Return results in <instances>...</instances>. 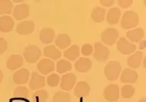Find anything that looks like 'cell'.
I'll return each mask as SVG.
<instances>
[{
    "label": "cell",
    "mask_w": 146,
    "mask_h": 102,
    "mask_svg": "<svg viewBox=\"0 0 146 102\" xmlns=\"http://www.w3.org/2000/svg\"><path fill=\"white\" fill-rule=\"evenodd\" d=\"M139 22V16L134 11H127L121 19V26L124 29H135Z\"/></svg>",
    "instance_id": "obj_1"
},
{
    "label": "cell",
    "mask_w": 146,
    "mask_h": 102,
    "mask_svg": "<svg viewBox=\"0 0 146 102\" xmlns=\"http://www.w3.org/2000/svg\"><path fill=\"white\" fill-rule=\"evenodd\" d=\"M121 65L117 61H111L104 68V75L108 81L117 79L121 72Z\"/></svg>",
    "instance_id": "obj_2"
},
{
    "label": "cell",
    "mask_w": 146,
    "mask_h": 102,
    "mask_svg": "<svg viewBox=\"0 0 146 102\" xmlns=\"http://www.w3.org/2000/svg\"><path fill=\"white\" fill-rule=\"evenodd\" d=\"M41 55H42L41 50L35 44H29L24 50L23 57L25 60L29 64H34L37 62Z\"/></svg>",
    "instance_id": "obj_3"
},
{
    "label": "cell",
    "mask_w": 146,
    "mask_h": 102,
    "mask_svg": "<svg viewBox=\"0 0 146 102\" xmlns=\"http://www.w3.org/2000/svg\"><path fill=\"white\" fill-rule=\"evenodd\" d=\"M101 41L107 45H113L119 38V32L116 29L108 28L101 33Z\"/></svg>",
    "instance_id": "obj_4"
},
{
    "label": "cell",
    "mask_w": 146,
    "mask_h": 102,
    "mask_svg": "<svg viewBox=\"0 0 146 102\" xmlns=\"http://www.w3.org/2000/svg\"><path fill=\"white\" fill-rule=\"evenodd\" d=\"M110 51L101 42H97L94 44V58L98 62H104L109 58Z\"/></svg>",
    "instance_id": "obj_5"
},
{
    "label": "cell",
    "mask_w": 146,
    "mask_h": 102,
    "mask_svg": "<svg viewBox=\"0 0 146 102\" xmlns=\"http://www.w3.org/2000/svg\"><path fill=\"white\" fill-rule=\"evenodd\" d=\"M77 81V77L74 73H66L60 78V86L64 92H69L74 88Z\"/></svg>",
    "instance_id": "obj_6"
},
{
    "label": "cell",
    "mask_w": 146,
    "mask_h": 102,
    "mask_svg": "<svg viewBox=\"0 0 146 102\" xmlns=\"http://www.w3.org/2000/svg\"><path fill=\"white\" fill-rule=\"evenodd\" d=\"M117 49L123 55H131L137 49L135 44L128 42L125 38H120L117 42Z\"/></svg>",
    "instance_id": "obj_7"
},
{
    "label": "cell",
    "mask_w": 146,
    "mask_h": 102,
    "mask_svg": "<svg viewBox=\"0 0 146 102\" xmlns=\"http://www.w3.org/2000/svg\"><path fill=\"white\" fill-rule=\"evenodd\" d=\"M104 96L108 101H117L119 99V87L116 84H108L104 90Z\"/></svg>",
    "instance_id": "obj_8"
},
{
    "label": "cell",
    "mask_w": 146,
    "mask_h": 102,
    "mask_svg": "<svg viewBox=\"0 0 146 102\" xmlns=\"http://www.w3.org/2000/svg\"><path fill=\"white\" fill-rule=\"evenodd\" d=\"M36 68L40 73L46 75L55 70V63L49 58H42L37 63Z\"/></svg>",
    "instance_id": "obj_9"
},
{
    "label": "cell",
    "mask_w": 146,
    "mask_h": 102,
    "mask_svg": "<svg viewBox=\"0 0 146 102\" xmlns=\"http://www.w3.org/2000/svg\"><path fill=\"white\" fill-rule=\"evenodd\" d=\"M13 16L17 21L27 18L29 16V6L27 3L17 5L14 7Z\"/></svg>",
    "instance_id": "obj_10"
},
{
    "label": "cell",
    "mask_w": 146,
    "mask_h": 102,
    "mask_svg": "<svg viewBox=\"0 0 146 102\" xmlns=\"http://www.w3.org/2000/svg\"><path fill=\"white\" fill-rule=\"evenodd\" d=\"M45 86V77L36 71H33L29 80V87L32 90H39Z\"/></svg>",
    "instance_id": "obj_11"
},
{
    "label": "cell",
    "mask_w": 146,
    "mask_h": 102,
    "mask_svg": "<svg viewBox=\"0 0 146 102\" xmlns=\"http://www.w3.org/2000/svg\"><path fill=\"white\" fill-rule=\"evenodd\" d=\"M138 78L137 71L131 68H125L121 73L120 81L124 84H135L138 80Z\"/></svg>",
    "instance_id": "obj_12"
},
{
    "label": "cell",
    "mask_w": 146,
    "mask_h": 102,
    "mask_svg": "<svg viewBox=\"0 0 146 102\" xmlns=\"http://www.w3.org/2000/svg\"><path fill=\"white\" fill-rule=\"evenodd\" d=\"M29 75L30 72L27 68H21L16 71L13 75V79L16 84L19 85L26 84L29 81Z\"/></svg>",
    "instance_id": "obj_13"
},
{
    "label": "cell",
    "mask_w": 146,
    "mask_h": 102,
    "mask_svg": "<svg viewBox=\"0 0 146 102\" xmlns=\"http://www.w3.org/2000/svg\"><path fill=\"white\" fill-rule=\"evenodd\" d=\"M35 29V23L33 21L27 20L21 22L16 26V32L21 35H27L33 33Z\"/></svg>",
    "instance_id": "obj_14"
},
{
    "label": "cell",
    "mask_w": 146,
    "mask_h": 102,
    "mask_svg": "<svg viewBox=\"0 0 146 102\" xmlns=\"http://www.w3.org/2000/svg\"><path fill=\"white\" fill-rule=\"evenodd\" d=\"M74 94L76 97H88L90 92V87L87 81H79L76 86H74Z\"/></svg>",
    "instance_id": "obj_15"
},
{
    "label": "cell",
    "mask_w": 146,
    "mask_h": 102,
    "mask_svg": "<svg viewBox=\"0 0 146 102\" xmlns=\"http://www.w3.org/2000/svg\"><path fill=\"white\" fill-rule=\"evenodd\" d=\"M15 22L9 16H3L0 17V31L3 33L10 32L14 28Z\"/></svg>",
    "instance_id": "obj_16"
},
{
    "label": "cell",
    "mask_w": 146,
    "mask_h": 102,
    "mask_svg": "<svg viewBox=\"0 0 146 102\" xmlns=\"http://www.w3.org/2000/svg\"><path fill=\"white\" fill-rule=\"evenodd\" d=\"M74 67L76 71L80 73H86L90 70L92 67V61L90 58H80L75 62Z\"/></svg>",
    "instance_id": "obj_17"
},
{
    "label": "cell",
    "mask_w": 146,
    "mask_h": 102,
    "mask_svg": "<svg viewBox=\"0 0 146 102\" xmlns=\"http://www.w3.org/2000/svg\"><path fill=\"white\" fill-rule=\"evenodd\" d=\"M43 54L46 58L50 60H58L62 56L61 52L56 47L55 44H50L44 48Z\"/></svg>",
    "instance_id": "obj_18"
},
{
    "label": "cell",
    "mask_w": 146,
    "mask_h": 102,
    "mask_svg": "<svg viewBox=\"0 0 146 102\" xmlns=\"http://www.w3.org/2000/svg\"><path fill=\"white\" fill-rule=\"evenodd\" d=\"M23 65V58L19 55H12L6 61V67L9 70L14 71Z\"/></svg>",
    "instance_id": "obj_19"
},
{
    "label": "cell",
    "mask_w": 146,
    "mask_h": 102,
    "mask_svg": "<svg viewBox=\"0 0 146 102\" xmlns=\"http://www.w3.org/2000/svg\"><path fill=\"white\" fill-rule=\"evenodd\" d=\"M55 31L51 28H43L40 32V40L43 44H50L55 38Z\"/></svg>",
    "instance_id": "obj_20"
},
{
    "label": "cell",
    "mask_w": 146,
    "mask_h": 102,
    "mask_svg": "<svg viewBox=\"0 0 146 102\" xmlns=\"http://www.w3.org/2000/svg\"><path fill=\"white\" fill-rule=\"evenodd\" d=\"M71 44V39L69 35L60 34L55 39V45L57 48L60 49H66L70 47Z\"/></svg>",
    "instance_id": "obj_21"
},
{
    "label": "cell",
    "mask_w": 146,
    "mask_h": 102,
    "mask_svg": "<svg viewBox=\"0 0 146 102\" xmlns=\"http://www.w3.org/2000/svg\"><path fill=\"white\" fill-rule=\"evenodd\" d=\"M143 60V53L141 52H135L127 58V65L131 68H138L140 67Z\"/></svg>",
    "instance_id": "obj_22"
},
{
    "label": "cell",
    "mask_w": 146,
    "mask_h": 102,
    "mask_svg": "<svg viewBox=\"0 0 146 102\" xmlns=\"http://www.w3.org/2000/svg\"><path fill=\"white\" fill-rule=\"evenodd\" d=\"M121 10L117 7H114L109 9V11L107 13L106 20L107 22L109 25H115L119 22V19L121 18Z\"/></svg>",
    "instance_id": "obj_23"
},
{
    "label": "cell",
    "mask_w": 146,
    "mask_h": 102,
    "mask_svg": "<svg viewBox=\"0 0 146 102\" xmlns=\"http://www.w3.org/2000/svg\"><path fill=\"white\" fill-rule=\"evenodd\" d=\"M144 35L145 32L141 28H135L126 33V37L132 42H139L143 39Z\"/></svg>",
    "instance_id": "obj_24"
},
{
    "label": "cell",
    "mask_w": 146,
    "mask_h": 102,
    "mask_svg": "<svg viewBox=\"0 0 146 102\" xmlns=\"http://www.w3.org/2000/svg\"><path fill=\"white\" fill-rule=\"evenodd\" d=\"M64 58L70 61H75L80 56V47L77 44H73L64 52Z\"/></svg>",
    "instance_id": "obj_25"
},
{
    "label": "cell",
    "mask_w": 146,
    "mask_h": 102,
    "mask_svg": "<svg viewBox=\"0 0 146 102\" xmlns=\"http://www.w3.org/2000/svg\"><path fill=\"white\" fill-rule=\"evenodd\" d=\"M106 10L101 7H94L91 12V18L96 23H101L105 19Z\"/></svg>",
    "instance_id": "obj_26"
},
{
    "label": "cell",
    "mask_w": 146,
    "mask_h": 102,
    "mask_svg": "<svg viewBox=\"0 0 146 102\" xmlns=\"http://www.w3.org/2000/svg\"><path fill=\"white\" fill-rule=\"evenodd\" d=\"M72 65L71 63L65 59H60L57 61L56 64V71L59 74H64L66 72L71 71Z\"/></svg>",
    "instance_id": "obj_27"
},
{
    "label": "cell",
    "mask_w": 146,
    "mask_h": 102,
    "mask_svg": "<svg viewBox=\"0 0 146 102\" xmlns=\"http://www.w3.org/2000/svg\"><path fill=\"white\" fill-rule=\"evenodd\" d=\"M13 96L19 99H27L29 96V91L27 87L18 86L14 89Z\"/></svg>",
    "instance_id": "obj_28"
},
{
    "label": "cell",
    "mask_w": 146,
    "mask_h": 102,
    "mask_svg": "<svg viewBox=\"0 0 146 102\" xmlns=\"http://www.w3.org/2000/svg\"><path fill=\"white\" fill-rule=\"evenodd\" d=\"M13 9V4L10 0H0V15L11 14Z\"/></svg>",
    "instance_id": "obj_29"
},
{
    "label": "cell",
    "mask_w": 146,
    "mask_h": 102,
    "mask_svg": "<svg viewBox=\"0 0 146 102\" xmlns=\"http://www.w3.org/2000/svg\"><path fill=\"white\" fill-rule=\"evenodd\" d=\"M135 88L131 84H125L121 88V94L123 98L129 99L135 94Z\"/></svg>",
    "instance_id": "obj_30"
},
{
    "label": "cell",
    "mask_w": 146,
    "mask_h": 102,
    "mask_svg": "<svg viewBox=\"0 0 146 102\" xmlns=\"http://www.w3.org/2000/svg\"><path fill=\"white\" fill-rule=\"evenodd\" d=\"M70 95L69 93L65 92H56L53 97V102H70Z\"/></svg>",
    "instance_id": "obj_31"
},
{
    "label": "cell",
    "mask_w": 146,
    "mask_h": 102,
    "mask_svg": "<svg viewBox=\"0 0 146 102\" xmlns=\"http://www.w3.org/2000/svg\"><path fill=\"white\" fill-rule=\"evenodd\" d=\"M48 97L49 95L46 91L42 89L36 90V92L33 94V98H34L36 102H46L47 101Z\"/></svg>",
    "instance_id": "obj_32"
},
{
    "label": "cell",
    "mask_w": 146,
    "mask_h": 102,
    "mask_svg": "<svg viewBox=\"0 0 146 102\" xmlns=\"http://www.w3.org/2000/svg\"><path fill=\"white\" fill-rule=\"evenodd\" d=\"M46 82L48 85L51 88H56L58 86V84L60 82V77L57 74H50V75H48Z\"/></svg>",
    "instance_id": "obj_33"
},
{
    "label": "cell",
    "mask_w": 146,
    "mask_h": 102,
    "mask_svg": "<svg viewBox=\"0 0 146 102\" xmlns=\"http://www.w3.org/2000/svg\"><path fill=\"white\" fill-rule=\"evenodd\" d=\"M93 46L90 44H88V43L83 44L82 48H81V53L84 56H89V55H90L93 53Z\"/></svg>",
    "instance_id": "obj_34"
},
{
    "label": "cell",
    "mask_w": 146,
    "mask_h": 102,
    "mask_svg": "<svg viewBox=\"0 0 146 102\" xmlns=\"http://www.w3.org/2000/svg\"><path fill=\"white\" fill-rule=\"evenodd\" d=\"M117 3L121 8H127L131 6L133 4V0H117Z\"/></svg>",
    "instance_id": "obj_35"
},
{
    "label": "cell",
    "mask_w": 146,
    "mask_h": 102,
    "mask_svg": "<svg viewBox=\"0 0 146 102\" xmlns=\"http://www.w3.org/2000/svg\"><path fill=\"white\" fill-rule=\"evenodd\" d=\"M8 48V43L3 38H0V55L5 52Z\"/></svg>",
    "instance_id": "obj_36"
},
{
    "label": "cell",
    "mask_w": 146,
    "mask_h": 102,
    "mask_svg": "<svg viewBox=\"0 0 146 102\" xmlns=\"http://www.w3.org/2000/svg\"><path fill=\"white\" fill-rule=\"evenodd\" d=\"M100 3H101L103 6L110 7V6H111V5L114 3V0H101V1H100Z\"/></svg>",
    "instance_id": "obj_37"
},
{
    "label": "cell",
    "mask_w": 146,
    "mask_h": 102,
    "mask_svg": "<svg viewBox=\"0 0 146 102\" xmlns=\"http://www.w3.org/2000/svg\"><path fill=\"white\" fill-rule=\"evenodd\" d=\"M3 80V72H2V71L0 70V84L2 83Z\"/></svg>",
    "instance_id": "obj_38"
},
{
    "label": "cell",
    "mask_w": 146,
    "mask_h": 102,
    "mask_svg": "<svg viewBox=\"0 0 146 102\" xmlns=\"http://www.w3.org/2000/svg\"><path fill=\"white\" fill-rule=\"evenodd\" d=\"M138 102H146V97H142L141 99L138 101Z\"/></svg>",
    "instance_id": "obj_39"
},
{
    "label": "cell",
    "mask_w": 146,
    "mask_h": 102,
    "mask_svg": "<svg viewBox=\"0 0 146 102\" xmlns=\"http://www.w3.org/2000/svg\"><path fill=\"white\" fill-rule=\"evenodd\" d=\"M23 0H16V1H14L15 3H21V2H23Z\"/></svg>",
    "instance_id": "obj_40"
},
{
    "label": "cell",
    "mask_w": 146,
    "mask_h": 102,
    "mask_svg": "<svg viewBox=\"0 0 146 102\" xmlns=\"http://www.w3.org/2000/svg\"><path fill=\"white\" fill-rule=\"evenodd\" d=\"M144 68H145V58H144Z\"/></svg>",
    "instance_id": "obj_41"
}]
</instances>
